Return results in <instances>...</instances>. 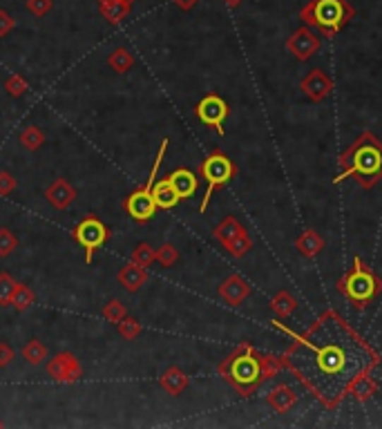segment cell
I'll return each mask as SVG.
<instances>
[{
	"label": "cell",
	"mask_w": 382,
	"mask_h": 429,
	"mask_svg": "<svg viewBox=\"0 0 382 429\" xmlns=\"http://www.w3.org/2000/svg\"><path fill=\"white\" fill-rule=\"evenodd\" d=\"M347 392H349L353 398H358L360 402H364V400H369V398L378 392V385H376V380L371 378L369 373L362 371L360 375H356V378L349 382Z\"/></svg>",
	"instance_id": "ffe728a7"
},
{
	"label": "cell",
	"mask_w": 382,
	"mask_h": 429,
	"mask_svg": "<svg viewBox=\"0 0 382 429\" xmlns=\"http://www.w3.org/2000/svg\"><path fill=\"white\" fill-rule=\"evenodd\" d=\"M107 65H110L114 72L126 74L134 67V54L128 47H117L110 52V56H107Z\"/></svg>",
	"instance_id": "484cf974"
},
{
	"label": "cell",
	"mask_w": 382,
	"mask_h": 429,
	"mask_svg": "<svg viewBox=\"0 0 382 429\" xmlns=\"http://www.w3.org/2000/svg\"><path fill=\"white\" fill-rule=\"evenodd\" d=\"M217 293H220V298H222L226 304L239 306L241 302L249 300V295L253 293V289H251V284H249V282L244 279L241 275L233 273V275H228V277L222 282L220 289H217Z\"/></svg>",
	"instance_id": "5bb4252c"
},
{
	"label": "cell",
	"mask_w": 382,
	"mask_h": 429,
	"mask_svg": "<svg viewBox=\"0 0 382 429\" xmlns=\"http://www.w3.org/2000/svg\"><path fill=\"white\" fill-rule=\"evenodd\" d=\"M34 302H36V295H34V291L27 286V284H23V282H18L16 284V291H13V295H11V308H16L18 313H25L27 308L30 306H34Z\"/></svg>",
	"instance_id": "83f0119b"
},
{
	"label": "cell",
	"mask_w": 382,
	"mask_h": 429,
	"mask_svg": "<svg viewBox=\"0 0 382 429\" xmlns=\"http://www.w3.org/2000/svg\"><path fill=\"white\" fill-rule=\"evenodd\" d=\"M117 282L121 286H124L126 291L130 293H136V291H141L143 284L148 282V268L143 266H136V264H126V266H121V271L117 273Z\"/></svg>",
	"instance_id": "2e32d148"
},
{
	"label": "cell",
	"mask_w": 382,
	"mask_h": 429,
	"mask_svg": "<svg viewBox=\"0 0 382 429\" xmlns=\"http://www.w3.org/2000/svg\"><path fill=\"white\" fill-rule=\"evenodd\" d=\"M126 315H128V308H126V304L121 302V300L112 298V300L105 302V306H103V318H105L107 322H112V325H119V322L124 320Z\"/></svg>",
	"instance_id": "4dcf8cb0"
},
{
	"label": "cell",
	"mask_w": 382,
	"mask_h": 429,
	"mask_svg": "<svg viewBox=\"0 0 382 429\" xmlns=\"http://www.w3.org/2000/svg\"><path fill=\"white\" fill-rule=\"evenodd\" d=\"M224 248L233 255V258H244V255L246 253H251V248H253V239H251V235H249V231H244V233H239L237 237H233L230 241H226L224 244Z\"/></svg>",
	"instance_id": "f1b7e54d"
},
{
	"label": "cell",
	"mask_w": 382,
	"mask_h": 429,
	"mask_svg": "<svg viewBox=\"0 0 382 429\" xmlns=\"http://www.w3.org/2000/svg\"><path fill=\"white\" fill-rule=\"evenodd\" d=\"M13 27H16V20L11 18V13L0 9V38H7L13 32Z\"/></svg>",
	"instance_id": "ab89813d"
},
{
	"label": "cell",
	"mask_w": 382,
	"mask_h": 429,
	"mask_svg": "<svg viewBox=\"0 0 382 429\" xmlns=\"http://www.w3.org/2000/svg\"><path fill=\"white\" fill-rule=\"evenodd\" d=\"M286 49L297 61H309L322 49V38L311 30V27H299L289 38H286Z\"/></svg>",
	"instance_id": "9c48e42d"
},
{
	"label": "cell",
	"mask_w": 382,
	"mask_h": 429,
	"mask_svg": "<svg viewBox=\"0 0 382 429\" xmlns=\"http://www.w3.org/2000/svg\"><path fill=\"white\" fill-rule=\"evenodd\" d=\"M117 329H119V335H121L124 340H136V338H139V333H141V322L136 320V318L126 315V318L117 325Z\"/></svg>",
	"instance_id": "d6a6232c"
},
{
	"label": "cell",
	"mask_w": 382,
	"mask_h": 429,
	"mask_svg": "<svg viewBox=\"0 0 382 429\" xmlns=\"http://www.w3.org/2000/svg\"><path fill=\"white\" fill-rule=\"evenodd\" d=\"M353 18H356V9L349 0H309L299 9V20L326 38L340 34Z\"/></svg>",
	"instance_id": "3957f363"
},
{
	"label": "cell",
	"mask_w": 382,
	"mask_h": 429,
	"mask_svg": "<svg viewBox=\"0 0 382 429\" xmlns=\"http://www.w3.org/2000/svg\"><path fill=\"white\" fill-rule=\"evenodd\" d=\"M228 114H230V107L220 94H206V97L195 105V116L199 123L213 128L220 137H224V123Z\"/></svg>",
	"instance_id": "52a82bcc"
},
{
	"label": "cell",
	"mask_w": 382,
	"mask_h": 429,
	"mask_svg": "<svg viewBox=\"0 0 382 429\" xmlns=\"http://www.w3.org/2000/svg\"><path fill=\"white\" fill-rule=\"evenodd\" d=\"M166 177H168L170 186L174 188V193L179 195L181 201L195 197L197 188H199V179L190 168H174L170 174H166Z\"/></svg>",
	"instance_id": "9a60e30c"
},
{
	"label": "cell",
	"mask_w": 382,
	"mask_h": 429,
	"mask_svg": "<svg viewBox=\"0 0 382 429\" xmlns=\"http://www.w3.org/2000/svg\"><path fill=\"white\" fill-rule=\"evenodd\" d=\"M338 291L345 300H349L356 306L358 311H362L366 304H371L382 293V279L356 255L351 271H347L338 279Z\"/></svg>",
	"instance_id": "277c9868"
},
{
	"label": "cell",
	"mask_w": 382,
	"mask_h": 429,
	"mask_svg": "<svg viewBox=\"0 0 382 429\" xmlns=\"http://www.w3.org/2000/svg\"><path fill=\"white\" fill-rule=\"evenodd\" d=\"M78 193H76V188L67 181L65 177H59V179H54L47 188H45V199H47V204L54 208V210H67L70 208L74 201H76Z\"/></svg>",
	"instance_id": "4fadbf2b"
},
{
	"label": "cell",
	"mask_w": 382,
	"mask_h": 429,
	"mask_svg": "<svg viewBox=\"0 0 382 429\" xmlns=\"http://www.w3.org/2000/svg\"><path fill=\"white\" fill-rule=\"evenodd\" d=\"M107 3H114V0H99V5H107Z\"/></svg>",
	"instance_id": "ee69618b"
},
{
	"label": "cell",
	"mask_w": 382,
	"mask_h": 429,
	"mask_svg": "<svg viewBox=\"0 0 382 429\" xmlns=\"http://www.w3.org/2000/svg\"><path fill=\"white\" fill-rule=\"evenodd\" d=\"M266 402H268V407H270L273 411L286 413V411H291V409L295 407L297 394L293 392L289 385H277V387H273L270 392H268Z\"/></svg>",
	"instance_id": "e0dca14e"
},
{
	"label": "cell",
	"mask_w": 382,
	"mask_h": 429,
	"mask_svg": "<svg viewBox=\"0 0 382 429\" xmlns=\"http://www.w3.org/2000/svg\"><path fill=\"white\" fill-rule=\"evenodd\" d=\"M159 385L163 392H168L170 396H181L188 385H190V378H188V373L179 367H168L166 371L161 373V378H159Z\"/></svg>",
	"instance_id": "ac0fdd59"
},
{
	"label": "cell",
	"mask_w": 382,
	"mask_h": 429,
	"mask_svg": "<svg viewBox=\"0 0 382 429\" xmlns=\"http://www.w3.org/2000/svg\"><path fill=\"white\" fill-rule=\"evenodd\" d=\"M112 237V228L103 224L97 214H88L72 228V239L85 250V262L92 264L97 255Z\"/></svg>",
	"instance_id": "8992f818"
},
{
	"label": "cell",
	"mask_w": 382,
	"mask_h": 429,
	"mask_svg": "<svg viewBox=\"0 0 382 429\" xmlns=\"http://www.w3.org/2000/svg\"><path fill=\"white\" fill-rule=\"evenodd\" d=\"M126 3H130V5H132V3H134V0H126Z\"/></svg>",
	"instance_id": "f6af8a7d"
},
{
	"label": "cell",
	"mask_w": 382,
	"mask_h": 429,
	"mask_svg": "<svg viewBox=\"0 0 382 429\" xmlns=\"http://www.w3.org/2000/svg\"><path fill=\"white\" fill-rule=\"evenodd\" d=\"M199 174H201V179L206 181V195H203V199H201L199 212H206L213 195L237 177V166L224 150L217 147V150H213L206 159L201 161Z\"/></svg>",
	"instance_id": "5b68a950"
},
{
	"label": "cell",
	"mask_w": 382,
	"mask_h": 429,
	"mask_svg": "<svg viewBox=\"0 0 382 429\" xmlns=\"http://www.w3.org/2000/svg\"><path fill=\"white\" fill-rule=\"evenodd\" d=\"M25 7H27V11L32 13V16L43 18V16H47V13L52 11L54 0H27Z\"/></svg>",
	"instance_id": "8d00e7d4"
},
{
	"label": "cell",
	"mask_w": 382,
	"mask_h": 429,
	"mask_svg": "<svg viewBox=\"0 0 382 429\" xmlns=\"http://www.w3.org/2000/svg\"><path fill=\"white\" fill-rule=\"evenodd\" d=\"M130 262L136 264V266L150 268V266H153V264L157 262V248L150 246L148 241H141V244L132 250V260H130Z\"/></svg>",
	"instance_id": "f546056e"
},
{
	"label": "cell",
	"mask_w": 382,
	"mask_h": 429,
	"mask_svg": "<svg viewBox=\"0 0 382 429\" xmlns=\"http://www.w3.org/2000/svg\"><path fill=\"white\" fill-rule=\"evenodd\" d=\"M246 231V228L241 226V222L235 217V214H228V217H224L220 224L215 226V231H213V235H215V239L220 241V244L224 246L226 241H230L233 237H237L239 233H244Z\"/></svg>",
	"instance_id": "7402d4cb"
},
{
	"label": "cell",
	"mask_w": 382,
	"mask_h": 429,
	"mask_svg": "<svg viewBox=\"0 0 382 429\" xmlns=\"http://www.w3.org/2000/svg\"><path fill=\"white\" fill-rule=\"evenodd\" d=\"M124 210L136 224L153 222V217L159 210L153 199V183H143L139 188H134V191L124 199Z\"/></svg>",
	"instance_id": "ba28073f"
},
{
	"label": "cell",
	"mask_w": 382,
	"mask_h": 429,
	"mask_svg": "<svg viewBox=\"0 0 382 429\" xmlns=\"http://www.w3.org/2000/svg\"><path fill=\"white\" fill-rule=\"evenodd\" d=\"M18 248V237L13 235L9 228H0V258H9V255Z\"/></svg>",
	"instance_id": "d590c367"
},
{
	"label": "cell",
	"mask_w": 382,
	"mask_h": 429,
	"mask_svg": "<svg viewBox=\"0 0 382 429\" xmlns=\"http://www.w3.org/2000/svg\"><path fill=\"white\" fill-rule=\"evenodd\" d=\"M295 248L304 258H316V255L324 250V239L318 231H304L295 239Z\"/></svg>",
	"instance_id": "44dd1931"
},
{
	"label": "cell",
	"mask_w": 382,
	"mask_h": 429,
	"mask_svg": "<svg viewBox=\"0 0 382 429\" xmlns=\"http://www.w3.org/2000/svg\"><path fill=\"white\" fill-rule=\"evenodd\" d=\"M299 90L306 94V99L313 103H322L324 99H329V94L333 92V78L326 74L320 67L311 70L302 80H299Z\"/></svg>",
	"instance_id": "8fae6325"
},
{
	"label": "cell",
	"mask_w": 382,
	"mask_h": 429,
	"mask_svg": "<svg viewBox=\"0 0 382 429\" xmlns=\"http://www.w3.org/2000/svg\"><path fill=\"white\" fill-rule=\"evenodd\" d=\"M13 358H16V351H13V346L9 342H0V369L9 367Z\"/></svg>",
	"instance_id": "60d3db41"
},
{
	"label": "cell",
	"mask_w": 382,
	"mask_h": 429,
	"mask_svg": "<svg viewBox=\"0 0 382 429\" xmlns=\"http://www.w3.org/2000/svg\"><path fill=\"white\" fill-rule=\"evenodd\" d=\"M101 9V16L110 23V25H119V23H124L128 16H130V11H132V5L126 3V0H114V3H107V5H99Z\"/></svg>",
	"instance_id": "603a6c76"
},
{
	"label": "cell",
	"mask_w": 382,
	"mask_h": 429,
	"mask_svg": "<svg viewBox=\"0 0 382 429\" xmlns=\"http://www.w3.org/2000/svg\"><path fill=\"white\" fill-rule=\"evenodd\" d=\"M18 139H20V145L25 147V150H30V152L40 150V147H43L45 141H47L45 132L40 130V128H36V126H27V128L20 132Z\"/></svg>",
	"instance_id": "4316f807"
},
{
	"label": "cell",
	"mask_w": 382,
	"mask_h": 429,
	"mask_svg": "<svg viewBox=\"0 0 382 429\" xmlns=\"http://www.w3.org/2000/svg\"><path fill=\"white\" fill-rule=\"evenodd\" d=\"M153 199H155L157 208H161V210H172V208L181 201L179 195L174 193V188L170 186L168 177L157 179V181L153 183Z\"/></svg>",
	"instance_id": "d6986e66"
},
{
	"label": "cell",
	"mask_w": 382,
	"mask_h": 429,
	"mask_svg": "<svg viewBox=\"0 0 382 429\" xmlns=\"http://www.w3.org/2000/svg\"><path fill=\"white\" fill-rule=\"evenodd\" d=\"M3 425H5V423H3V421H0V427H3Z\"/></svg>",
	"instance_id": "bcb514c9"
},
{
	"label": "cell",
	"mask_w": 382,
	"mask_h": 429,
	"mask_svg": "<svg viewBox=\"0 0 382 429\" xmlns=\"http://www.w3.org/2000/svg\"><path fill=\"white\" fill-rule=\"evenodd\" d=\"M224 3H226V5H228L230 9H237V7H239V5L244 3V0H224Z\"/></svg>",
	"instance_id": "7bdbcfd3"
},
{
	"label": "cell",
	"mask_w": 382,
	"mask_h": 429,
	"mask_svg": "<svg viewBox=\"0 0 382 429\" xmlns=\"http://www.w3.org/2000/svg\"><path fill=\"white\" fill-rule=\"evenodd\" d=\"M259 362H262V373H264V380L273 378L277 371H280V360L277 358H273V356H264V354H259Z\"/></svg>",
	"instance_id": "f35d334b"
},
{
	"label": "cell",
	"mask_w": 382,
	"mask_h": 429,
	"mask_svg": "<svg viewBox=\"0 0 382 429\" xmlns=\"http://www.w3.org/2000/svg\"><path fill=\"white\" fill-rule=\"evenodd\" d=\"M5 92L13 99H20V97H25L27 92H30V83H27L20 74H9L7 80H5Z\"/></svg>",
	"instance_id": "1f68e13d"
},
{
	"label": "cell",
	"mask_w": 382,
	"mask_h": 429,
	"mask_svg": "<svg viewBox=\"0 0 382 429\" xmlns=\"http://www.w3.org/2000/svg\"><path fill=\"white\" fill-rule=\"evenodd\" d=\"M340 168L342 172L335 177V183L353 177L358 179L362 191H371L378 181H382V141L374 132H362L340 155Z\"/></svg>",
	"instance_id": "6da1fadb"
},
{
	"label": "cell",
	"mask_w": 382,
	"mask_h": 429,
	"mask_svg": "<svg viewBox=\"0 0 382 429\" xmlns=\"http://www.w3.org/2000/svg\"><path fill=\"white\" fill-rule=\"evenodd\" d=\"M222 378L235 389L241 398H251L259 385L264 382V373H262V362H259V354L255 349L244 342L230 356H226L220 367H217Z\"/></svg>",
	"instance_id": "7a4b0ae2"
},
{
	"label": "cell",
	"mask_w": 382,
	"mask_h": 429,
	"mask_svg": "<svg viewBox=\"0 0 382 429\" xmlns=\"http://www.w3.org/2000/svg\"><path fill=\"white\" fill-rule=\"evenodd\" d=\"M20 356H23V360L27 362V365L38 367V365H43V362L47 360V346H45L43 340L32 338L30 342H25Z\"/></svg>",
	"instance_id": "cb8c5ba5"
},
{
	"label": "cell",
	"mask_w": 382,
	"mask_h": 429,
	"mask_svg": "<svg viewBox=\"0 0 382 429\" xmlns=\"http://www.w3.org/2000/svg\"><path fill=\"white\" fill-rule=\"evenodd\" d=\"M47 375L56 382H76L83 378V367L72 351H61L47 362Z\"/></svg>",
	"instance_id": "30bf717a"
},
{
	"label": "cell",
	"mask_w": 382,
	"mask_h": 429,
	"mask_svg": "<svg viewBox=\"0 0 382 429\" xmlns=\"http://www.w3.org/2000/svg\"><path fill=\"white\" fill-rule=\"evenodd\" d=\"M316 351V365L326 375H338L347 369V354L338 344H324V346H313Z\"/></svg>",
	"instance_id": "7c38bea8"
},
{
	"label": "cell",
	"mask_w": 382,
	"mask_h": 429,
	"mask_svg": "<svg viewBox=\"0 0 382 429\" xmlns=\"http://www.w3.org/2000/svg\"><path fill=\"white\" fill-rule=\"evenodd\" d=\"M270 308H273V313H275L280 320L284 318H289L295 313V308H297V300L293 298V295L289 291H280L273 295V300H270Z\"/></svg>",
	"instance_id": "d4e9b609"
},
{
	"label": "cell",
	"mask_w": 382,
	"mask_h": 429,
	"mask_svg": "<svg viewBox=\"0 0 382 429\" xmlns=\"http://www.w3.org/2000/svg\"><path fill=\"white\" fill-rule=\"evenodd\" d=\"M170 3L177 7V9H181V11H190V9H195L199 0H170Z\"/></svg>",
	"instance_id": "b9f144b4"
},
{
	"label": "cell",
	"mask_w": 382,
	"mask_h": 429,
	"mask_svg": "<svg viewBox=\"0 0 382 429\" xmlns=\"http://www.w3.org/2000/svg\"><path fill=\"white\" fill-rule=\"evenodd\" d=\"M16 177L9 170H0V197H9L13 191H16Z\"/></svg>",
	"instance_id": "74e56055"
},
{
	"label": "cell",
	"mask_w": 382,
	"mask_h": 429,
	"mask_svg": "<svg viewBox=\"0 0 382 429\" xmlns=\"http://www.w3.org/2000/svg\"><path fill=\"white\" fill-rule=\"evenodd\" d=\"M157 262H159L161 266H166V268L174 266L177 262H179V248H177L174 244H170V241L161 244V246L157 248Z\"/></svg>",
	"instance_id": "836d02e7"
},
{
	"label": "cell",
	"mask_w": 382,
	"mask_h": 429,
	"mask_svg": "<svg viewBox=\"0 0 382 429\" xmlns=\"http://www.w3.org/2000/svg\"><path fill=\"white\" fill-rule=\"evenodd\" d=\"M18 282L13 279L7 271L0 273V306H9L11 304V295L16 291Z\"/></svg>",
	"instance_id": "e575fe53"
}]
</instances>
